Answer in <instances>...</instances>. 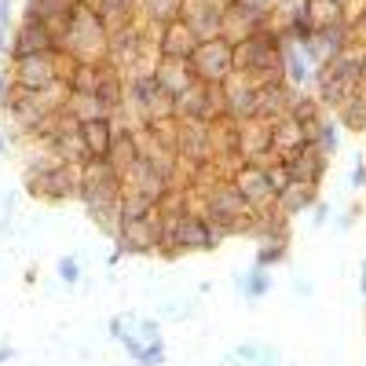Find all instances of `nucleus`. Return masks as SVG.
Instances as JSON below:
<instances>
[{"label":"nucleus","instance_id":"nucleus-7","mask_svg":"<svg viewBox=\"0 0 366 366\" xmlns=\"http://www.w3.org/2000/svg\"><path fill=\"white\" fill-rule=\"evenodd\" d=\"M103 77H106L103 66H95V62H81V66H73V73H70V92L73 95H95V92H99V85H103Z\"/></svg>","mask_w":366,"mask_h":366},{"label":"nucleus","instance_id":"nucleus-10","mask_svg":"<svg viewBox=\"0 0 366 366\" xmlns=\"http://www.w3.org/2000/svg\"><path fill=\"white\" fill-rule=\"evenodd\" d=\"M132 0H95V11H99L103 22H121L125 15H129Z\"/></svg>","mask_w":366,"mask_h":366},{"label":"nucleus","instance_id":"nucleus-8","mask_svg":"<svg viewBox=\"0 0 366 366\" xmlns=\"http://www.w3.org/2000/svg\"><path fill=\"white\" fill-rule=\"evenodd\" d=\"M234 190H238V195H242V198H249V202H253L257 195H272L275 187H272V180H267L264 172L249 169V172H242V176H238V187H234Z\"/></svg>","mask_w":366,"mask_h":366},{"label":"nucleus","instance_id":"nucleus-4","mask_svg":"<svg viewBox=\"0 0 366 366\" xmlns=\"http://www.w3.org/2000/svg\"><path fill=\"white\" fill-rule=\"evenodd\" d=\"M55 37H52V29H48L41 19H29L26 15V22H22V29L15 34V59H26V55H52L55 52Z\"/></svg>","mask_w":366,"mask_h":366},{"label":"nucleus","instance_id":"nucleus-5","mask_svg":"<svg viewBox=\"0 0 366 366\" xmlns=\"http://www.w3.org/2000/svg\"><path fill=\"white\" fill-rule=\"evenodd\" d=\"M195 48H198V37H195V29H190L183 19L169 22L162 29V55L165 59H190V55H195Z\"/></svg>","mask_w":366,"mask_h":366},{"label":"nucleus","instance_id":"nucleus-6","mask_svg":"<svg viewBox=\"0 0 366 366\" xmlns=\"http://www.w3.org/2000/svg\"><path fill=\"white\" fill-rule=\"evenodd\" d=\"M81 139H85V150L88 157H110V147H114V132H110V121H81Z\"/></svg>","mask_w":366,"mask_h":366},{"label":"nucleus","instance_id":"nucleus-9","mask_svg":"<svg viewBox=\"0 0 366 366\" xmlns=\"http://www.w3.org/2000/svg\"><path fill=\"white\" fill-rule=\"evenodd\" d=\"M147 8L154 19H162V26H169V22H180L183 0H147Z\"/></svg>","mask_w":366,"mask_h":366},{"label":"nucleus","instance_id":"nucleus-14","mask_svg":"<svg viewBox=\"0 0 366 366\" xmlns=\"http://www.w3.org/2000/svg\"><path fill=\"white\" fill-rule=\"evenodd\" d=\"M0 143H4V139H0Z\"/></svg>","mask_w":366,"mask_h":366},{"label":"nucleus","instance_id":"nucleus-11","mask_svg":"<svg viewBox=\"0 0 366 366\" xmlns=\"http://www.w3.org/2000/svg\"><path fill=\"white\" fill-rule=\"evenodd\" d=\"M59 267H62V279H66V282H77V279H81V267H77V260H62Z\"/></svg>","mask_w":366,"mask_h":366},{"label":"nucleus","instance_id":"nucleus-3","mask_svg":"<svg viewBox=\"0 0 366 366\" xmlns=\"http://www.w3.org/2000/svg\"><path fill=\"white\" fill-rule=\"evenodd\" d=\"M169 242H176V249H209L213 231L202 216L180 213V216H172V224H169Z\"/></svg>","mask_w":366,"mask_h":366},{"label":"nucleus","instance_id":"nucleus-1","mask_svg":"<svg viewBox=\"0 0 366 366\" xmlns=\"http://www.w3.org/2000/svg\"><path fill=\"white\" fill-rule=\"evenodd\" d=\"M187 62H190V70H195L198 81L216 85L220 77H227L231 66H234V44H231V41H220V37H213V41H198L195 55H190Z\"/></svg>","mask_w":366,"mask_h":366},{"label":"nucleus","instance_id":"nucleus-12","mask_svg":"<svg viewBox=\"0 0 366 366\" xmlns=\"http://www.w3.org/2000/svg\"><path fill=\"white\" fill-rule=\"evenodd\" d=\"M157 356H162V344H150L147 352L139 348V363H143V366H154V363H157Z\"/></svg>","mask_w":366,"mask_h":366},{"label":"nucleus","instance_id":"nucleus-13","mask_svg":"<svg viewBox=\"0 0 366 366\" xmlns=\"http://www.w3.org/2000/svg\"><path fill=\"white\" fill-rule=\"evenodd\" d=\"M293 172H304L308 165H290ZM319 169H323V162H311V176H319Z\"/></svg>","mask_w":366,"mask_h":366},{"label":"nucleus","instance_id":"nucleus-2","mask_svg":"<svg viewBox=\"0 0 366 366\" xmlns=\"http://www.w3.org/2000/svg\"><path fill=\"white\" fill-rule=\"evenodd\" d=\"M55 77H59L55 52L52 55H26L15 62V85L22 92H44V85H52Z\"/></svg>","mask_w":366,"mask_h":366}]
</instances>
